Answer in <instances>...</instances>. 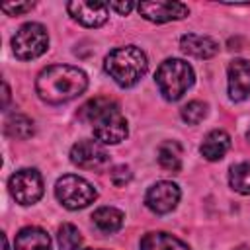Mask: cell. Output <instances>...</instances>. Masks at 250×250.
<instances>
[{
  "mask_svg": "<svg viewBox=\"0 0 250 250\" xmlns=\"http://www.w3.org/2000/svg\"><path fill=\"white\" fill-rule=\"evenodd\" d=\"M80 119L92 127L96 141H100L102 145H117L125 141L129 133L127 119L121 113L119 104L104 96L86 102L80 107Z\"/></svg>",
  "mask_w": 250,
  "mask_h": 250,
  "instance_id": "2",
  "label": "cell"
},
{
  "mask_svg": "<svg viewBox=\"0 0 250 250\" xmlns=\"http://www.w3.org/2000/svg\"><path fill=\"white\" fill-rule=\"evenodd\" d=\"M109 8H113L117 14L125 16V14H129V12L135 8V4H133V2H111V4H109Z\"/></svg>",
  "mask_w": 250,
  "mask_h": 250,
  "instance_id": "25",
  "label": "cell"
},
{
  "mask_svg": "<svg viewBox=\"0 0 250 250\" xmlns=\"http://www.w3.org/2000/svg\"><path fill=\"white\" fill-rule=\"evenodd\" d=\"M158 164L168 172L182 170V146L176 141H164L158 146Z\"/></svg>",
  "mask_w": 250,
  "mask_h": 250,
  "instance_id": "18",
  "label": "cell"
},
{
  "mask_svg": "<svg viewBox=\"0 0 250 250\" xmlns=\"http://www.w3.org/2000/svg\"><path fill=\"white\" fill-rule=\"evenodd\" d=\"M229 184L234 191L248 195L250 193V162L234 164L229 172Z\"/></svg>",
  "mask_w": 250,
  "mask_h": 250,
  "instance_id": "20",
  "label": "cell"
},
{
  "mask_svg": "<svg viewBox=\"0 0 250 250\" xmlns=\"http://www.w3.org/2000/svg\"><path fill=\"white\" fill-rule=\"evenodd\" d=\"M180 47L184 53L195 57V59H211L219 51V43L207 35H197V33H188L180 39Z\"/></svg>",
  "mask_w": 250,
  "mask_h": 250,
  "instance_id": "13",
  "label": "cell"
},
{
  "mask_svg": "<svg viewBox=\"0 0 250 250\" xmlns=\"http://www.w3.org/2000/svg\"><path fill=\"white\" fill-rule=\"evenodd\" d=\"M123 219H125L123 211H119V209H115V207H100V209H96L94 215H92L94 225H96L102 232H107V234L119 230V229L123 227Z\"/></svg>",
  "mask_w": 250,
  "mask_h": 250,
  "instance_id": "17",
  "label": "cell"
},
{
  "mask_svg": "<svg viewBox=\"0 0 250 250\" xmlns=\"http://www.w3.org/2000/svg\"><path fill=\"white\" fill-rule=\"evenodd\" d=\"M49 47V35H47V29L37 23V21H29V23H23L16 35L12 37V49H14V55L20 59V61H31V59H37L41 57Z\"/></svg>",
  "mask_w": 250,
  "mask_h": 250,
  "instance_id": "6",
  "label": "cell"
},
{
  "mask_svg": "<svg viewBox=\"0 0 250 250\" xmlns=\"http://www.w3.org/2000/svg\"><path fill=\"white\" fill-rule=\"evenodd\" d=\"M4 131H6V135L8 137H12V139H29L33 133H35V127H33V121L27 117V115H23V113H14V115H10L8 119H6V123H4Z\"/></svg>",
  "mask_w": 250,
  "mask_h": 250,
  "instance_id": "19",
  "label": "cell"
},
{
  "mask_svg": "<svg viewBox=\"0 0 250 250\" xmlns=\"http://www.w3.org/2000/svg\"><path fill=\"white\" fill-rule=\"evenodd\" d=\"M2 242H4V250H10V248H8V238H6V234L2 236Z\"/></svg>",
  "mask_w": 250,
  "mask_h": 250,
  "instance_id": "26",
  "label": "cell"
},
{
  "mask_svg": "<svg viewBox=\"0 0 250 250\" xmlns=\"http://www.w3.org/2000/svg\"><path fill=\"white\" fill-rule=\"evenodd\" d=\"M234 250H250V248H248V246H236Z\"/></svg>",
  "mask_w": 250,
  "mask_h": 250,
  "instance_id": "27",
  "label": "cell"
},
{
  "mask_svg": "<svg viewBox=\"0 0 250 250\" xmlns=\"http://www.w3.org/2000/svg\"><path fill=\"white\" fill-rule=\"evenodd\" d=\"M35 2H16V4H2V12L8 16H20L29 10H33Z\"/></svg>",
  "mask_w": 250,
  "mask_h": 250,
  "instance_id": "23",
  "label": "cell"
},
{
  "mask_svg": "<svg viewBox=\"0 0 250 250\" xmlns=\"http://www.w3.org/2000/svg\"><path fill=\"white\" fill-rule=\"evenodd\" d=\"M55 195L62 207L76 211V209H84L90 203H94L98 197V191L88 180L76 174H64L55 184Z\"/></svg>",
  "mask_w": 250,
  "mask_h": 250,
  "instance_id": "5",
  "label": "cell"
},
{
  "mask_svg": "<svg viewBox=\"0 0 250 250\" xmlns=\"http://www.w3.org/2000/svg\"><path fill=\"white\" fill-rule=\"evenodd\" d=\"M104 68L113 78L115 84L123 88H131L146 74L148 61H146V55L139 47L125 45V47H117L107 53L104 61Z\"/></svg>",
  "mask_w": 250,
  "mask_h": 250,
  "instance_id": "3",
  "label": "cell"
},
{
  "mask_svg": "<svg viewBox=\"0 0 250 250\" xmlns=\"http://www.w3.org/2000/svg\"><path fill=\"white\" fill-rule=\"evenodd\" d=\"M88 86V76L78 66L53 64L39 72L35 80V90L39 98L51 105L66 104L78 98Z\"/></svg>",
  "mask_w": 250,
  "mask_h": 250,
  "instance_id": "1",
  "label": "cell"
},
{
  "mask_svg": "<svg viewBox=\"0 0 250 250\" xmlns=\"http://www.w3.org/2000/svg\"><path fill=\"white\" fill-rule=\"evenodd\" d=\"M193 68L182 59H166L164 62H160L154 74L156 86L168 102L180 100L193 84Z\"/></svg>",
  "mask_w": 250,
  "mask_h": 250,
  "instance_id": "4",
  "label": "cell"
},
{
  "mask_svg": "<svg viewBox=\"0 0 250 250\" xmlns=\"http://www.w3.org/2000/svg\"><path fill=\"white\" fill-rule=\"evenodd\" d=\"M109 178H111L113 186L121 188V186H125V184L131 180V172H129L127 166H115V168L109 172Z\"/></svg>",
  "mask_w": 250,
  "mask_h": 250,
  "instance_id": "24",
  "label": "cell"
},
{
  "mask_svg": "<svg viewBox=\"0 0 250 250\" xmlns=\"http://www.w3.org/2000/svg\"><path fill=\"white\" fill-rule=\"evenodd\" d=\"M70 160L78 168L98 170V168H102V166H105L109 162V154L102 146L100 141L82 139V141H78V143L72 145V148H70Z\"/></svg>",
  "mask_w": 250,
  "mask_h": 250,
  "instance_id": "8",
  "label": "cell"
},
{
  "mask_svg": "<svg viewBox=\"0 0 250 250\" xmlns=\"http://www.w3.org/2000/svg\"><path fill=\"white\" fill-rule=\"evenodd\" d=\"M139 14L154 23H166L174 20H182L189 14L188 6L182 2H170V0H156V2H141L137 6Z\"/></svg>",
  "mask_w": 250,
  "mask_h": 250,
  "instance_id": "10",
  "label": "cell"
},
{
  "mask_svg": "<svg viewBox=\"0 0 250 250\" xmlns=\"http://www.w3.org/2000/svg\"><path fill=\"white\" fill-rule=\"evenodd\" d=\"M180 195H182L180 188L174 182L162 180V182H156L148 188V191L145 195V203L152 213L164 215V213H170L172 209H176Z\"/></svg>",
  "mask_w": 250,
  "mask_h": 250,
  "instance_id": "9",
  "label": "cell"
},
{
  "mask_svg": "<svg viewBox=\"0 0 250 250\" xmlns=\"http://www.w3.org/2000/svg\"><path fill=\"white\" fill-rule=\"evenodd\" d=\"M246 139H248V141H250V129H248V133H246Z\"/></svg>",
  "mask_w": 250,
  "mask_h": 250,
  "instance_id": "28",
  "label": "cell"
},
{
  "mask_svg": "<svg viewBox=\"0 0 250 250\" xmlns=\"http://www.w3.org/2000/svg\"><path fill=\"white\" fill-rule=\"evenodd\" d=\"M230 148V137L229 133L221 131V129H215L211 133H207V137L203 139L201 146H199V152L203 154V158L215 162V160H221L227 150Z\"/></svg>",
  "mask_w": 250,
  "mask_h": 250,
  "instance_id": "15",
  "label": "cell"
},
{
  "mask_svg": "<svg viewBox=\"0 0 250 250\" xmlns=\"http://www.w3.org/2000/svg\"><path fill=\"white\" fill-rule=\"evenodd\" d=\"M16 250H51L49 234L39 227H25L16 234Z\"/></svg>",
  "mask_w": 250,
  "mask_h": 250,
  "instance_id": "16",
  "label": "cell"
},
{
  "mask_svg": "<svg viewBox=\"0 0 250 250\" xmlns=\"http://www.w3.org/2000/svg\"><path fill=\"white\" fill-rule=\"evenodd\" d=\"M180 115H182V119H184L186 123L197 125V123L203 121V117L207 115V104H203V102H199V100H193V102H189V104H186V105L182 107Z\"/></svg>",
  "mask_w": 250,
  "mask_h": 250,
  "instance_id": "22",
  "label": "cell"
},
{
  "mask_svg": "<svg viewBox=\"0 0 250 250\" xmlns=\"http://www.w3.org/2000/svg\"><path fill=\"white\" fill-rule=\"evenodd\" d=\"M57 242H59V248H61V250H78L80 244H82L80 230H78L74 225L64 223V225L59 227Z\"/></svg>",
  "mask_w": 250,
  "mask_h": 250,
  "instance_id": "21",
  "label": "cell"
},
{
  "mask_svg": "<svg viewBox=\"0 0 250 250\" xmlns=\"http://www.w3.org/2000/svg\"><path fill=\"white\" fill-rule=\"evenodd\" d=\"M86 250H102V248H86Z\"/></svg>",
  "mask_w": 250,
  "mask_h": 250,
  "instance_id": "29",
  "label": "cell"
},
{
  "mask_svg": "<svg viewBox=\"0 0 250 250\" xmlns=\"http://www.w3.org/2000/svg\"><path fill=\"white\" fill-rule=\"evenodd\" d=\"M66 10H68V14L78 23H82L86 27H100L109 18V4H104V2L76 0V2H68L66 4Z\"/></svg>",
  "mask_w": 250,
  "mask_h": 250,
  "instance_id": "11",
  "label": "cell"
},
{
  "mask_svg": "<svg viewBox=\"0 0 250 250\" xmlns=\"http://www.w3.org/2000/svg\"><path fill=\"white\" fill-rule=\"evenodd\" d=\"M227 84H229V98L232 102H242L250 96V61L234 59L227 70Z\"/></svg>",
  "mask_w": 250,
  "mask_h": 250,
  "instance_id": "12",
  "label": "cell"
},
{
  "mask_svg": "<svg viewBox=\"0 0 250 250\" xmlns=\"http://www.w3.org/2000/svg\"><path fill=\"white\" fill-rule=\"evenodd\" d=\"M8 188L20 205H33L43 195V178L35 168H21L10 176Z\"/></svg>",
  "mask_w": 250,
  "mask_h": 250,
  "instance_id": "7",
  "label": "cell"
},
{
  "mask_svg": "<svg viewBox=\"0 0 250 250\" xmlns=\"http://www.w3.org/2000/svg\"><path fill=\"white\" fill-rule=\"evenodd\" d=\"M139 246L141 250H191L184 240H180L178 236L170 232H162V230L146 232L141 238Z\"/></svg>",
  "mask_w": 250,
  "mask_h": 250,
  "instance_id": "14",
  "label": "cell"
}]
</instances>
